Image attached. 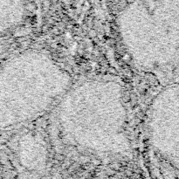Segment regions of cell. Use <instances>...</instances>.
<instances>
[{
  "instance_id": "1",
  "label": "cell",
  "mask_w": 179,
  "mask_h": 179,
  "mask_svg": "<svg viewBox=\"0 0 179 179\" xmlns=\"http://www.w3.org/2000/svg\"><path fill=\"white\" fill-rule=\"evenodd\" d=\"M52 138L66 154L82 159L111 160L128 153V114L121 85L91 78L69 88L58 102Z\"/></svg>"
},
{
  "instance_id": "2",
  "label": "cell",
  "mask_w": 179,
  "mask_h": 179,
  "mask_svg": "<svg viewBox=\"0 0 179 179\" xmlns=\"http://www.w3.org/2000/svg\"><path fill=\"white\" fill-rule=\"evenodd\" d=\"M70 87L68 73L51 55L37 50L17 55L0 78V126L13 128L40 117Z\"/></svg>"
},
{
  "instance_id": "3",
  "label": "cell",
  "mask_w": 179,
  "mask_h": 179,
  "mask_svg": "<svg viewBox=\"0 0 179 179\" xmlns=\"http://www.w3.org/2000/svg\"><path fill=\"white\" fill-rule=\"evenodd\" d=\"M118 29L139 68L159 70L179 60V0H136L121 13Z\"/></svg>"
},
{
  "instance_id": "4",
  "label": "cell",
  "mask_w": 179,
  "mask_h": 179,
  "mask_svg": "<svg viewBox=\"0 0 179 179\" xmlns=\"http://www.w3.org/2000/svg\"><path fill=\"white\" fill-rule=\"evenodd\" d=\"M147 135L155 153L179 162V85H169L154 98L147 115Z\"/></svg>"
},
{
  "instance_id": "5",
  "label": "cell",
  "mask_w": 179,
  "mask_h": 179,
  "mask_svg": "<svg viewBox=\"0 0 179 179\" xmlns=\"http://www.w3.org/2000/svg\"><path fill=\"white\" fill-rule=\"evenodd\" d=\"M19 157L23 166L31 170L41 169L47 161V149L37 136H26L19 147Z\"/></svg>"
}]
</instances>
